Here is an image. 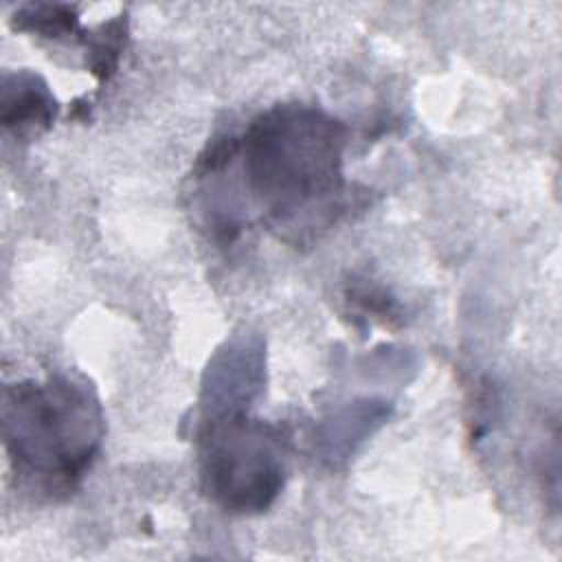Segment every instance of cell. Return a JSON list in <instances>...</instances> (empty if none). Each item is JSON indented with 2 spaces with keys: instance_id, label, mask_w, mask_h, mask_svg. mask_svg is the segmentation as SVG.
I'll return each instance as SVG.
<instances>
[{
  "instance_id": "3957f363",
  "label": "cell",
  "mask_w": 562,
  "mask_h": 562,
  "mask_svg": "<svg viewBox=\"0 0 562 562\" xmlns=\"http://www.w3.org/2000/svg\"><path fill=\"white\" fill-rule=\"evenodd\" d=\"M198 472L204 494L224 512L261 514L288 474V435L248 413L198 424Z\"/></svg>"
},
{
  "instance_id": "7a4b0ae2",
  "label": "cell",
  "mask_w": 562,
  "mask_h": 562,
  "mask_svg": "<svg viewBox=\"0 0 562 562\" xmlns=\"http://www.w3.org/2000/svg\"><path fill=\"white\" fill-rule=\"evenodd\" d=\"M2 439L13 468L46 490H70L103 441V411L94 389L68 373L20 380L2 391Z\"/></svg>"
},
{
  "instance_id": "5b68a950",
  "label": "cell",
  "mask_w": 562,
  "mask_h": 562,
  "mask_svg": "<svg viewBox=\"0 0 562 562\" xmlns=\"http://www.w3.org/2000/svg\"><path fill=\"white\" fill-rule=\"evenodd\" d=\"M57 112L59 103L40 75L31 70L2 75L0 121L15 138H31L46 132Z\"/></svg>"
},
{
  "instance_id": "6da1fadb",
  "label": "cell",
  "mask_w": 562,
  "mask_h": 562,
  "mask_svg": "<svg viewBox=\"0 0 562 562\" xmlns=\"http://www.w3.org/2000/svg\"><path fill=\"white\" fill-rule=\"evenodd\" d=\"M347 127L314 105L283 103L235 138L233 165L261 220L290 237L327 228L342 211Z\"/></svg>"
},
{
  "instance_id": "8992f818",
  "label": "cell",
  "mask_w": 562,
  "mask_h": 562,
  "mask_svg": "<svg viewBox=\"0 0 562 562\" xmlns=\"http://www.w3.org/2000/svg\"><path fill=\"white\" fill-rule=\"evenodd\" d=\"M389 415V408L384 402H360L351 408H345L338 417H334L325 426V443H327V457L338 459L353 452V446L360 443L367 435H371L373 426L382 424Z\"/></svg>"
},
{
  "instance_id": "52a82bcc",
  "label": "cell",
  "mask_w": 562,
  "mask_h": 562,
  "mask_svg": "<svg viewBox=\"0 0 562 562\" xmlns=\"http://www.w3.org/2000/svg\"><path fill=\"white\" fill-rule=\"evenodd\" d=\"M81 42L86 46L88 70L101 83L108 81L119 68V59L127 42V18L116 15L114 20L103 22L92 31H83Z\"/></svg>"
},
{
  "instance_id": "277c9868",
  "label": "cell",
  "mask_w": 562,
  "mask_h": 562,
  "mask_svg": "<svg viewBox=\"0 0 562 562\" xmlns=\"http://www.w3.org/2000/svg\"><path fill=\"white\" fill-rule=\"evenodd\" d=\"M266 353L255 334H237L226 340L202 378L200 422L224 415L248 413V406L263 391Z\"/></svg>"
},
{
  "instance_id": "ba28073f",
  "label": "cell",
  "mask_w": 562,
  "mask_h": 562,
  "mask_svg": "<svg viewBox=\"0 0 562 562\" xmlns=\"http://www.w3.org/2000/svg\"><path fill=\"white\" fill-rule=\"evenodd\" d=\"M13 29L37 33L42 37H64L75 35L79 31V18L77 9L70 4H48V2H35L24 4L15 11L11 20Z\"/></svg>"
}]
</instances>
